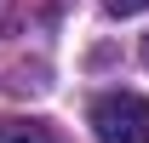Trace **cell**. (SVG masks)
I'll use <instances>...</instances> for the list:
<instances>
[{
    "instance_id": "3957f363",
    "label": "cell",
    "mask_w": 149,
    "mask_h": 143,
    "mask_svg": "<svg viewBox=\"0 0 149 143\" xmlns=\"http://www.w3.org/2000/svg\"><path fill=\"white\" fill-rule=\"evenodd\" d=\"M143 6H149V0H109L115 17H132V12H143Z\"/></svg>"
},
{
    "instance_id": "277c9868",
    "label": "cell",
    "mask_w": 149,
    "mask_h": 143,
    "mask_svg": "<svg viewBox=\"0 0 149 143\" xmlns=\"http://www.w3.org/2000/svg\"><path fill=\"white\" fill-rule=\"evenodd\" d=\"M143 57H149V40H143Z\"/></svg>"
},
{
    "instance_id": "6da1fadb",
    "label": "cell",
    "mask_w": 149,
    "mask_h": 143,
    "mask_svg": "<svg viewBox=\"0 0 149 143\" xmlns=\"http://www.w3.org/2000/svg\"><path fill=\"white\" fill-rule=\"evenodd\" d=\"M97 143H149V103L138 92H109L92 103Z\"/></svg>"
},
{
    "instance_id": "7a4b0ae2",
    "label": "cell",
    "mask_w": 149,
    "mask_h": 143,
    "mask_svg": "<svg viewBox=\"0 0 149 143\" xmlns=\"http://www.w3.org/2000/svg\"><path fill=\"white\" fill-rule=\"evenodd\" d=\"M0 143H46V132L29 126V120H6L0 126Z\"/></svg>"
}]
</instances>
